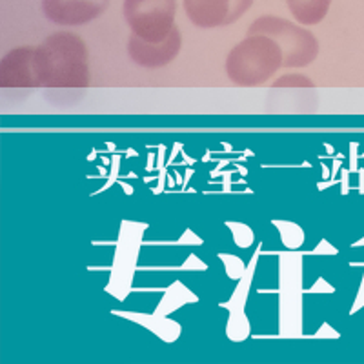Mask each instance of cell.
<instances>
[{"mask_svg": "<svg viewBox=\"0 0 364 364\" xmlns=\"http://www.w3.org/2000/svg\"><path fill=\"white\" fill-rule=\"evenodd\" d=\"M44 86L41 51L37 48H17L0 60V87L37 90Z\"/></svg>", "mask_w": 364, "mask_h": 364, "instance_id": "6", "label": "cell"}, {"mask_svg": "<svg viewBox=\"0 0 364 364\" xmlns=\"http://www.w3.org/2000/svg\"><path fill=\"white\" fill-rule=\"evenodd\" d=\"M315 84L302 75H284L272 84L268 109L275 113H311L317 108Z\"/></svg>", "mask_w": 364, "mask_h": 364, "instance_id": "7", "label": "cell"}, {"mask_svg": "<svg viewBox=\"0 0 364 364\" xmlns=\"http://www.w3.org/2000/svg\"><path fill=\"white\" fill-rule=\"evenodd\" d=\"M272 224L279 230L281 233V240L286 250H299L304 245V232L297 223H291V220H281L273 219Z\"/></svg>", "mask_w": 364, "mask_h": 364, "instance_id": "16", "label": "cell"}, {"mask_svg": "<svg viewBox=\"0 0 364 364\" xmlns=\"http://www.w3.org/2000/svg\"><path fill=\"white\" fill-rule=\"evenodd\" d=\"M124 18L142 41H164L175 28L177 2L175 0H124Z\"/></svg>", "mask_w": 364, "mask_h": 364, "instance_id": "5", "label": "cell"}, {"mask_svg": "<svg viewBox=\"0 0 364 364\" xmlns=\"http://www.w3.org/2000/svg\"><path fill=\"white\" fill-rule=\"evenodd\" d=\"M257 253L255 257L250 262L248 269L242 277L239 279V284H237L235 291L230 297V301L224 302L223 306L228 310V326H226V336L228 339L233 341V343H242L245 339L250 337V321L246 317L245 304L246 299H248L250 294V286H252L253 281V272H255V262H257Z\"/></svg>", "mask_w": 364, "mask_h": 364, "instance_id": "11", "label": "cell"}, {"mask_svg": "<svg viewBox=\"0 0 364 364\" xmlns=\"http://www.w3.org/2000/svg\"><path fill=\"white\" fill-rule=\"evenodd\" d=\"M44 87L50 90H84L90 86L87 48L79 35L58 31L41 46Z\"/></svg>", "mask_w": 364, "mask_h": 364, "instance_id": "1", "label": "cell"}, {"mask_svg": "<svg viewBox=\"0 0 364 364\" xmlns=\"http://www.w3.org/2000/svg\"><path fill=\"white\" fill-rule=\"evenodd\" d=\"M253 0H232V6H230V17H228V24H233V22L239 21L250 8H252Z\"/></svg>", "mask_w": 364, "mask_h": 364, "instance_id": "19", "label": "cell"}, {"mask_svg": "<svg viewBox=\"0 0 364 364\" xmlns=\"http://www.w3.org/2000/svg\"><path fill=\"white\" fill-rule=\"evenodd\" d=\"M226 226L232 230L233 235V242H235L239 248H250L253 245V239H255V233L250 226L242 223H232V220H228Z\"/></svg>", "mask_w": 364, "mask_h": 364, "instance_id": "17", "label": "cell"}, {"mask_svg": "<svg viewBox=\"0 0 364 364\" xmlns=\"http://www.w3.org/2000/svg\"><path fill=\"white\" fill-rule=\"evenodd\" d=\"M291 17L302 26H315L328 15L331 0H286Z\"/></svg>", "mask_w": 364, "mask_h": 364, "instance_id": "14", "label": "cell"}, {"mask_svg": "<svg viewBox=\"0 0 364 364\" xmlns=\"http://www.w3.org/2000/svg\"><path fill=\"white\" fill-rule=\"evenodd\" d=\"M184 11L191 24L200 29L228 26L232 0H182Z\"/></svg>", "mask_w": 364, "mask_h": 364, "instance_id": "12", "label": "cell"}, {"mask_svg": "<svg viewBox=\"0 0 364 364\" xmlns=\"http://www.w3.org/2000/svg\"><path fill=\"white\" fill-rule=\"evenodd\" d=\"M109 0H42V13L58 26H82L106 13Z\"/></svg>", "mask_w": 364, "mask_h": 364, "instance_id": "10", "label": "cell"}, {"mask_svg": "<svg viewBox=\"0 0 364 364\" xmlns=\"http://www.w3.org/2000/svg\"><path fill=\"white\" fill-rule=\"evenodd\" d=\"M219 259L224 262V268H226L228 277L232 279V281H239L242 275L246 273V266L245 262L240 261L239 257L235 255H228V253H219Z\"/></svg>", "mask_w": 364, "mask_h": 364, "instance_id": "18", "label": "cell"}, {"mask_svg": "<svg viewBox=\"0 0 364 364\" xmlns=\"http://www.w3.org/2000/svg\"><path fill=\"white\" fill-rule=\"evenodd\" d=\"M282 50L268 35H250L226 57L228 79L240 87H257L282 66Z\"/></svg>", "mask_w": 364, "mask_h": 364, "instance_id": "2", "label": "cell"}, {"mask_svg": "<svg viewBox=\"0 0 364 364\" xmlns=\"http://www.w3.org/2000/svg\"><path fill=\"white\" fill-rule=\"evenodd\" d=\"M302 255L297 250H286L279 255V337H301Z\"/></svg>", "mask_w": 364, "mask_h": 364, "instance_id": "4", "label": "cell"}, {"mask_svg": "<svg viewBox=\"0 0 364 364\" xmlns=\"http://www.w3.org/2000/svg\"><path fill=\"white\" fill-rule=\"evenodd\" d=\"M181 48L182 37L177 28H173V31L164 41L159 42L142 41L136 35L128 38V57L132 58V63L148 70L164 68L173 63L181 53Z\"/></svg>", "mask_w": 364, "mask_h": 364, "instance_id": "9", "label": "cell"}, {"mask_svg": "<svg viewBox=\"0 0 364 364\" xmlns=\"http://www.w3.org/2000/svg\"><path fill=\"white\" fill-rule=\"evenodd\" d=\"M120 317H126L133 323L141 324V326L148 328L149 331H154L159 339L164 343H175L181 337V324L170 321L168 315L154 314V315H144V314H126V311H115Z\"/></svg>", "mask_w": 364, "mask_h": 364, "instance_id": "13", "label": "cell"}, {"mask_svg": "<svg viewBox=\"0 0 364 364\" xmlns=\"http://www.w3.org/2000/svg\"><path fill=\"white\" fill-rule=\"evenodd\" d=\"M250 35H268L281 46L282 66L284 68H306L318 57V41L310 29L294 24L282 17L257 18L248 29Z\"/></svg>", "mask_w": 364, "mask_h": 364, "instance_id": "3", "label": "cell"}, {"mask_svg": "<svg viewBox=\"0 0 364 364\" xmlns=\"http://www.w3.org/2000/svg\"><path fill=\"white\" fill-rule=\"evenodd\" d=\"M188 302H197V295H195L191 290H188L186 286L182 284V282H173V284L166 290L164 297H162L161 302H159L155 314L170 315L173 314L175 310L184 306V304H188Z\"/></svg>", "mask_w": 364, "mask_h": 364, "instance_id": "15", "label": "cell"}, {"mask_svg": "<svg viewBox=\"0 0 364 364\" xmlns=\"http://www.w3.org/2000/svg\"><path fill=\"white\" fill-rule=\"evenodd\" d=\"M144 228V224L139 226V223H122L120 242L115 252L112 279L108 284L109 294L115 295L120 301H124L126 295L129 294L128 290L133 282V272H135V262L139 257V246H141Z\"/></svg>", "mask_w": 364, "mask_h": 364, "instance_id": "8", "label": "cell"}]
</instances>
